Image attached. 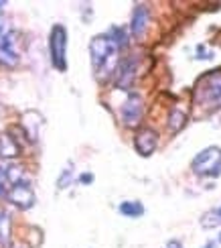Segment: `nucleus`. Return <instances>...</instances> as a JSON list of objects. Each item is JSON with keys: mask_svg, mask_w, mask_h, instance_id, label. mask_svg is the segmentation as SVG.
<instances>
[{"mask_svg": "<svg viewBox=\"0 0 221 248\" xmlns=\"http://www.w3.org/2000/svg\"><path fill=\"white\" fill-rule=\"evenodd\" d=\"M89 55H91V67L96 71V78L100 81H106L116 74L118 67V49L108 35H98L89 43Z\"/></svg>", "mask_w": 221, "mask_h": 248, "instance_id": "1", "label": "nucleus"}, {"mask_svg": "<svg viewBox=\"0 0 221 248\" xmlns=\"http://www.w3.org/2000/svg\"><path fill=\"white\" fill-rule=\"evenodd\" d=\"M195 106L215 110L221 106V74L209 71L205 74L195 88Z\"/></svg>", "mask_w": 221, "mask_h": 248, "instance_id": "2", "label": "nucleus"}, {"mask_svg": "<svg viewBox=\"0 0 221 248\" xmlns=\"http://www.w3.org/2000/svg\"><path fill=\"white\" fill-rule=\"evenodd\" d=\"M191 169L199 177H219L221 175V147L203 149L197 157L191 161Z\"/></svg>", "mask_w": 221, "mask_h": 248, "instance_id": "3", "label": "nucleus"}, {"mask_svg": "<svg viewBox=\"0 0 221 248\" xmlns=\"http://www.w3.org/2000/svg\"><path fill=\"white\" fill-rule=\"evenodd\" d=\"M49 55L57 71H67V29L53 25L49 33Z\"/></svg>", "mask_w": 221, "mask_h": 248, "instance_id": "4", "label": "nucleus"}, {"mask_svg": "<svg viewBox=\"0 0 221 248\" xmlns=\"http://www.w3.org/2000/svg\"><path fill=\"white\" fill-rule=\"evenodd\" d=\"M18 51L15 47V33L8 31L6 25L0 20V65L15 67L18 63Z\"/></svg>", "mask_w": 221, "mask_h": 248, "instance_id": "5", "label": "nucleus"}, {"mask_svg": "<svg viewBox=\"0 0 221 248\" xmlns=\"http://www.w3.org/2000/svg\"><path fill=\"white\" fill-rule=\"evenodd\" d=\"M142 116H144V102H142V96L136 94V92H130L126 102L122 104V122L126 126H138L142 122Z\"/></svg>", "mask_w": 221, "mask_h": 248, "instance_id": "6", "label": "nucleus"}, {"mask_svg": "<svg viewBox=\"0 0 221 248\" xmlns=\"http://www.w3.org/2000/svg\"><path fill=\"white\" fill-rule=\"evenodd\" d=\"M6 198H8V202L13 203V205H16L18 210H29V208H33L35 202H37V195H35L33 187H30L29 183H25V181H20V183H16V185H10Z\"/></svg>", "mask_w": 221, "mask_h": 248, "instance_id": "7", "label": "nucleus"}, {"mask_svg": "<svg viewBox=\"0 0 221 248\" xmlns=\"http://www.w3.org/2000/svg\"><path fill=\"white\" fill-rule=\"evenodd\" d=\"M136 69H138V61L136 57H126L122 61H118V67H116V88L120 90H130L134 79H136Z\"/></svg>", "mask_w": 221, "mask_h": 248, "instance_id": "8", "label": "nucleus"}, {"mask_svg": "<svg viewBox=\"0 0 221 248\" xmlns=\"http://www.w3.org/2000/svg\"><path fill=\"white\" fill-rule=\"evenodd\" d=\"M159 144V132L152 128H140L134 137V149L140 157H150Z\"/></svg>", "mask_w": 221, "mask_h": 248, "instance_id": "9", "label": "nucleus"}, {"mask_svg": "<svg viewBox=\"0 0 221 248\" xmlns=\"http://www.w3.org/2000/svg\"><path fill=\"white\" fill-rule=\"evenodd\" d=\"M148 20H150V10L146 4H136L132 10V20H130V31L136 39L144 37L146 29H148Z\"/></svg>", "mask_w": 221, "mask_h": 248, "instance_id": "10", "label": "nucleus"}, {"mask_svg": "<svg viewBox=\"0 0 221 248\" xmlns=\"http://www.w3.org/2000/svg\"><path fill=\"white\" fill-rule=\"evenodd\" d=\"M18 153H20V144L16 142V139L10 137V134H2L0 137V157L13 159Z\"/></svg>", "mask_w": 221, "mask_h": 248, "instance_id": "11", "label": "nucleus"}, {"mask_svg": "<svg viewBox=\"0 0 221 248\" xmlns=\"http://www.w3.org/2000/svg\"><path fill=\"white\" fill-rule=\"evenodd\" d=\"M106 35H108V39L112 41V43L116 45V49H118V51L128 47V33H126L124 27H112Z\"/></svg>", "mask_w": 221, "mask_h": 248, "instance_id": "12", "label": "nucleus"}, {"mask_svg": "<svg viewBox=\"0 0 221 248\" xmlns=\"http://www.w3.org/2000/svg\"><path fill=\"white\" fill-rule=\"evenodd\" d=\"M185 124H187V114L183 110L173 108L171 114H168V130L171 132H181Z\"/></svg>", "mask_w": 221, "mask_h": 248, "instance_id": "13", "label": "nucleus"}, {"mask_svg": "<svg viewBox=\"0 0 221 248\" xmlns=\"http://www.w3.org/2000/svg\"><path fill=\"white\" fill-rule=\"evenodd\" d=\"M118 210L122 216H126V218H140L144 214V205L140 202H122Z\"/></svg>", "mask_w": 221, "mask_h": 248, "instance_id": "14", "label": "nucleus"}, {"mask_svg": "<svg viewBox=\"0 0 221 248\" xmlns=\"http://www.w3.org/2000/svg\"><path fill=\"white\" fill-rule=\"evenodd\" d=\"M25 177V169L20 165H6V179L10 185H16L20 183Z\"/></svg>", "mask_w": 221, "mask_h": 248, "instance_id": "15", "label": "nucleus"}, {"mask_svg": "<svg viewBox=\"0 0 221 248\" xmlns=\"http://www.w3.org/2000/svg\"><path fill=\"white\" fill-rule=\"evenodd\" d=\"M10 238V218L8 214H0V242L8 244Z\"/></svg>", "mask_w": 221, "mask_h": 248, "instance_id": "16", "label": "nucleus"}, {"mask_svg": "<svg viewBox=\"0 0 221 248\" xmlns=\"http://www.w3.org/2000/svg\"><path fill=\"white\" fill-rule=\"evenodd\" d=\"M219 224H221V218L217 216L215 210H209V212H205L201 216V226L203 228H215V226H219Z\"/></svg>", "mask_w": 221, "mask_h": 248, "instance_id": "17", "label": "nucleus"}, {"mask_svg": "<svg viewBox=\"0 0 221 248\" xmlns=\"http://www.w3.org/2000/svg\"><path fill=\"white\" fill-rule=\"evenodd\" d=\"M71 179H73V173H71V169H65V171L61 173L59 181H57V187H59V189H65L67 185L71 183Z\"/></svg>", "mask_w": 221, "mask_h": 248, "instance_id": "18", "label": "nucleus"}, {"mask_svg": "<svg viewBox=\"0 0 221 248\" xmlns=\"http://www.w3.org/2000/svg\"><path fill=\"white\" fill-rule=\"evenodd\" d=\"M199 55H197V59H211L213 57V53H211V51H207L203 45H199Z\"/></svg>", "mask_w": 221, "mask_h": 248, "instance_id": "19", "label": "nucleus"}, {"mask_svg": "<svg viewBox=\"0 0 221 248\" xmlns=\"http://www.w3.org/2000/svg\"><path fill=\"white\" fill-rule=\"evenodd\" d=\"M79 183H81V185L93 183V173H81V175H79Z\"/></svg>", "mask_w": 221, "mask_h": 248, "instance_id": "20", "label": "nucleus"}, {"mask_svg": "<svg viewBox=\"0 0 221 248\" xmlns=\"http://www.w3.org/2000/svg\"><path fill=\"white\" fill-rule=\"evenodd\" d=\"M0 185H2V187H6V185H8V179H6V167H2V165H0Z\"/></svg>", "mask_w": 221, "mask_h": 248, "instance_id": "21", "label": "nucleus"}, {"mask_svg": "<svg viewBox=\"0 0 221 248\" xmlns=\"http://www.w3.org/2000/svg\"><path fill=\"white\" fill-rule=\"evenodd\" d=\"M166 248H183V244H181V240H168Z\"/></svg>", "mask_w": 221, "mask_h": 248, "instance_id": "22", "label": "nucleus"}, {"mask_svg": "<svg viewBox=\"0 0 221 248\" xmlns=\"http://www.w3.org/2000/svg\"><path fill=\"white\" fill-rule=\"evenodd\" d=\"M203 248H219V244H217L215 240H209V242H207V244H205Z\"/></svg>", "mask_w": 221, "mask_h": 248, "instance_id": "23", "label": "nucleus"}, {"mask_svg": "<svg viewBox=\"0 0 221 248\" xmlns=\"http://www.w3.org/2000/svg\"><path fill=\"white\" fill-rule=\"evenodd\" d=\"M215 212H217V216L221 218V205H219V208H215Z\"/></svg>", "mask_w": 221, "mask_h": 248, "instance_id": "24", "label": "nucleus"}, {"mask_svg": "<svg viewBox=\"0 0 221 248\" xmlns=\"http://www.w3.org/2000/svg\"><path fill=\"white\" fill-rule=\"evenodd\" d=\"M0 195H4V187H2V185H0Z\"/></svg>", "mask_w": 221, "mask_h": 248, "instance_id": "25", "label": "nucleus"}, {"mask_svg": "<svg viewBox=\"0 0 221 248\" xmlns=\"http://www.w3.org/2000/svg\"><path fill=\"white\" fill-rule=\"evenodd\" d=\"M215 242H217V244H219V246H221V236H219V240H215Z\"/></svg>", "mask_w": 221, "mask_h": 248, "instance_id": "26", "label": "nucleus"}, {"mask_svg": "<svg viewBox=\"0 0 221 248\" xmlns=\"http://www.w3.org/2000/svg\"><path fill=\"white\" fill-rule=\"evenodd\" d=\"M2 6H4V2H0V8H2Z\"/></svg>", "mask_w": 221, "mask_h": 248, "instance_id": "27", "label": "nucleus"}]
</instances>
